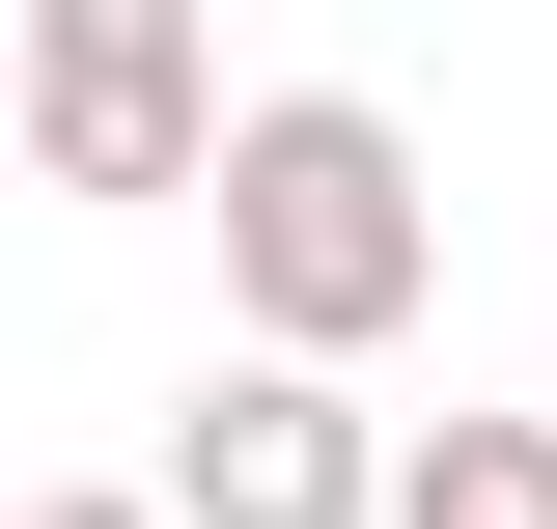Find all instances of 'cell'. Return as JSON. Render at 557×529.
Instances as JSON below:
<instances>
[{
    "label": "cell",
    "instance_id": "obj_5",
    "mask_svg": "<svg viewBox=\"0 0 557 529\" xmlns=\"http://www.w3.org/2000/svg\"><path fill=\"white\" fill-rule=\"evenodd\" d=\"M0 529H196L168 473H57V502H0Z\"/></svg>",
    "mask_w": 557,
    "mask_h": 529
},
{
    "label": "cell",
    "instance_id": "obj_2",
    "mask_svg": "<svg viewBox=\"0 0 557 529\" xmlns=\"http://www.w3.org/2000/svg\"><path fill=\"white\" fill-rule=\"evenodd\" d=\"M223 168V28L196 0H28V196L57 223H139Z\"/></svg>",
    "mask_w": 557,
    "mask_h": 529
},
{
    "label": "cell",
    "instance_id": "obj_4",
    "mask_svg": "<svg viewBox=\"0 0 557 529\" xmlns=\"http://www.w3.org/2000/svg\"><path fill=\"white\" fill-rule=\"evenodd\" d=\"M391 529H557V391H530V418H418Z\"/></svg>",
    "mask_w": 557,
    "mask_h": 529
},
{
    "label": "cell",
    "instance_id": "obj_1",
    "mask_svg": "<svg viewBox=\"0 0 557 529\" xmlns=\"http://www.w3.org/2000/svg\"><path fill=\"white\" fill-rule=\"evenodd\" d=\"M196 223H223V334H307V362H391L446 307V196H418V139L362 84H251Z\"/></svg>",
    "mask_w": 557,
    "mask_h": 529
},
{
    "label": "cell",
    "instance_id": "obj_3",
    "mask_svg": "<svg viewBox=\"0 0 557 529\" xmlns=\"http://www.w3.org/2000/svg\"><path fill=\"white\" fill-rule=\"evenodd\" d=\"M418 418H362V362H307V334H223L196 391H168V502L196 529H391Z\"/></svg>",
    "mask_w": 557,
    "mask_h": 529
}]
</instances>
